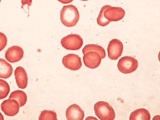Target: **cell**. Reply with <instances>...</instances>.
Instances as JSON below:
<instances>
[{
	"instance_id": "obj_12",
	"label": "cell",
	"mask_w": 160,
	"mask_h": 120,
	"mask_svg": "<svg viewBox=\"0 0 160 120\" xmlns=\"http://www.w3.org/2000/svg\"><path fill=\"white\" fill-rule=\"evenodd\" d=\"M15 79L20 89H25L28 85V75L22 67H18L14 72Z\"/></svg>"
},
{
	"instance_id": "obj_13",
	"label": "cell",
	"mask_w": 160,
	"mask_h": 120,
	"mask_svg": "<svg viewBox=\"0 0 160 120\" xmlns=\"http://www.w3.org/2000/svg\"><path fill=\"white\" fill-rule=\"evenodd\" d=\"M13 72L12 67L6 60L0 59V78H9Z\"/></svg>"
},
{
	"instance_id": "obj_22",
	"label": "cell",
	"mask_w": 160,
	"mask_h": 120,
	"mask_svg": "<svg viewBox=\"0 0 160 120\" xmlns=\"http://www.w3.org/2000/svg\"><path fill=\"white\" fill-rule=\"evenodd\" d=\"M58 1L63 4H68L72 2L73 0H58Z\"/></svg>"
},
{
	"instance_id": "obj_14",
	"label": "cell",
	"mask_w": 160,
	"mask_h": 120,
	"mask_svg": "<svg viewBox=\"0 0 160 120\" xmlns=\"http://www.w3.org/2000/svg\"><path fill=\"white\" fill-rule=\"evenodd\" d=\"M130 120H150V114L149 112L145 108H139L136 110L131 113L130 117Z\"/></svg>"
},
{
	"instance_id": "obj_8",
	"label": "cell",
	"mask_w": 160,
	"mask_h": 120,
	"mask_svg": "<svg viewBox=\"0 0 160 120\" xmlns=\"http://www.w3.org/2000/svg\"><path fill=\"white\" fill-rule=\"evenodd\" d=\"M102 58L100 54L96 51H89L84 54L83 62L86 67L91 69H95L100 65Z\"/></svg>"
},
{
	"instance_id": "obj_16",
	"label": "cell",
	"mask_w": 160,
	"mask_h": 120,
	"mask_svg": "<svg viewBox=\"0 0 160 120\" xmlns=\"http://www.w3.org/2000/svg\"><path fill=\"white\" fill-rule=\"evenodd\" d=\"M91 51L98 52L100 54L102 59L105 58L106 56L105 51L102 46L97 45V44H88V45L85 46L82 49V53L84 54L86 52H88L89 51Z\"/></svg>"
},
{
	"instance_id": "obj_17",
	"label": "cell",
	"mask_w": 160,
	"mask_h": 120,
	"mask_svg": "<svg viewBox=\"0 0 160 120\" xmlns=\"http://www.w3.org/2000/svg\"><path fill=\"white\" fill-rule=\"evenodd\" d=\"M10 92V86L4 80L0 79V99H5Z\"/></svg>"
},
{
	"instance_id": "obj_9",
	"label": "cell",
	"mask_w": 160,
	"mask_h": 120,
	"mask_svg": "<svg viewBox=\"0 0 160 120\" xmlns=\"http://www.w3.org/2000/svg\"><path fill=\"white\" fill-rule=\"evenodd\" d=\"M125 16V11L120 7L111 6L104 11L105 18L110 22H117L122 20Z\"/></svg>"
},
{
	"instance_id": "obj_5",
	"label": "cell",
	"mask_w": 160,
	"mask_h": 120,
	"mask_svg": "<svg viewBox=\"0 0 160 120\" xmlns=\"http://www.w3.org/2000/svg\"><path fill=\"white\" fill-rule=\"evenodd\" d=\"M108 56L111 60H117L122 55L123 51V44L118 39L112 40L107 48Z\"/></svg>"
},
{
	"instance_id": "obj_3",
	"label": "cell",
	"mask_w": 160,
	"mask_h": 120,
	"mask_svg": "<svg viewBox=\"0 0 160 120\" xmlns=\"http://www.w3.org/2000/svg\"><path fill=\"white\" fill-rule=\"evenodd\" d=\"M139 66L138 60L131 56H125L120 59L118 68L123 74H129L135 72Z\"/></svg>"
},
{
	"instance_id": "obj_20",
	"label": "cell",
	"mask_w": 160,
	"mask_h": 120,
	"mask_svg": "<svg viewBox=\"0 0 160 120\" xmlns=\"http://www.w3.org/2000/svg\"><path fill=\"white\" fill-rule=\"evenodd\" d=\"M8 43V39L6 36L3 33L0 32V51H2L6 46Z\"/></svg>"
},
{
	"instance_id": "obj_7",
	"label": "cell",
	"mask_w": 160,
	"mask_h": 120,
	"mask_svg": "<svg viewBox=\"0 0 160 120\" xmlns=\"http://www.w3.org/2000/svg\"><path fill=\"white\" fill-rule=\"evenodd\" d=\"M1 108L6 115L8 117H14L19 113L20 106L17 100L9 99L1 103Z\"/></svg>"
},
{
	"instance_id": "obj_15",
	"label": "cell",
	"mask_w": 160,
	"mask_h": 120,
	"mask_svg": "<svg viewBox=\"0 0 160 120\" xmlns=\"http://www.w3.org/2000/svg\"><path fill=\"white\" fill-rule=\"evenodd\" d=\"M9 99L17 100L19 104L20 107L25 105L27 101V96L25 92L20 90H16L13 91L9 96Z\"/></svg>"
},
{
	"instance_id": "obj_4",
	"label": "cell",
	"mask_w": 160,
	"mask_h": 120,
	"mask_svg": "<svg viewBox=\"0 0 160 120\" xmlns=\"http://www.w3.org/2000/svg\"><path fill=\"white\" fill-rule=\"evenodd\" d=\"M60 43L62 47L67 50L77 51L82 47L83 40L79 35L70 34L63 37Z\"/></svg>"
},
{
	"instance_id": "obj_19",
	"label": "cell",
	"mask_w": 160,
	"mask_h": 120,
	"mask_svg": "<svg viewBox=\"0 0 160 120\" xmlns=\"http://www.w3.org/2000/svg\"><path fill=\"white\" fill-rule=\"evenodd\" d=\"M110 6V5H105L102 8V9L100 10V13H99L98 19H97V22L100 26L105 27V26L108 25L110 23V22L109 20H107L104 16V11Z\"/></svg>"
},
{
	"instance_id": "obj_23",
	"label": "cell",
	"mask_w": 160,
	"mask_h": 120,
	"mask_svg": "<svg viewBox=\"0 0 160 120\" xmlns=\"http://www.w3.org/2000/svg\"><path fill=\"white\" fill-rule=\"evenodd\" d=\"M0 120H4V117L1 112H0Z\"/></svg>"
},
{
	"instance_id": "obj_18",
	"label": "cell",
	"mask_w": 160,
	"mask_h": 120,
	"mask_svg": "<svg viewBox=\"0 0 160 120\" xmlns=\"http://www.w3.org/2000/svg\"><path fill=\"white\" fill-rule=\"evenodd\" d=\"M39 120H57V114L55 112L44 110L41 112Z\"/></svg>"
},
{
	"instance_id": "obj_11",
	"label": "cell",
	"mask_w": 160,
	"mask_h": 120,
	"mask_svg": "<svg viewBox=\"0 0 160 120\" xmlns=\"http://www.w3.org/2000/svg\"><path fill=\"white\" fill-rule=\"evenodd\" d=\"M66 118L68 120H82L84 118V113L79 105L74 103L67 108Z\"/></svg>"
},
{
	"instance_id": "obj_1",
	"label": "cell",
	"mask_w": 160,
	"mask_h": 120,
	"mask_svg": "<svg viewBox=\"0 0 160 120\" xmlns=\"http://www.w3.org/2000/svg\"><path fill=\"white\" fill-rule=\"evenodd\" d=\"M80 19V13L74 5L64 6L60 11L61 22L67 27L75 26Z\"/></svg>"
},
{
	"instance_id": "obj_2",
	"label": "cell",
	"mask_w": 160,
	"mask_h": 120,
	"mask_svg": "<svg viewBox=\"0 0 160 120\" xmlns=\"http://www.w3.org/2000/svg\"><path fill=\"white\" fill-rule=\"evenodd\" d=\"M94 108L96 115L100 120H115V111L108 103L104 101H99L95 103Z\"/></svg>"
},
{
	"instance_id": "obj_25",
	"label": "cell",
	"mask_w": 160,
	"mask_h": 120,
	"mask_svg": "<svg viewBox=\"0 0 160 120\" xmlns=\"http://www.w3.org/2000/svg\"><path fill=\"white\" fill-rule=\"evenodd\" d=\"M1 0H0V2H1Z\"/></svg>"
},
{
	"instance_id": "obj_24",
	"label": "cell",
	"mask_w": 160,
	"mask_h": 120,
	"mask_svg": "<svg viewBox=\"0 0 160 120\" xmlns=\"http://www.w3.org/2000/svg\"><path fill=\"white\" fill-rule=\"evenodd\" d=\"M81 1H88V0H81Z\"/></svg>"
},
{
	"instance_id": "obj_6",
	"label": "cell",
	"mask_w": 160,
	"mask_h": 120,
	"mask_svg": "<svg viewBox=\"0 0 160 120\" xmlns=\"http://www.w3.org/2000/svg\"><path fill=\"white\" fill-rule=\"evenodd\" d=\"M62 63L64 67L70 70L77 71L82 67V62L80 56L75 54H69L63 58Z\"/></svg>"
},
{
	"instance_id": "obj_10",
	"label": "cell",
	"mask_w": 160,
	"mask_h": 120,
	"mask_svg": "<svg viewBox=\"0 0 160 120\" xmlns=\"http://www.w3.org/2000/svg\"><path fill=\"white\" fill-rule=\"evenodd\" d=\"M24 52L19 46H12L9 48L5 52V58L11 63H16L20 61L23 57Z\"/></svg>"
},
{
	"instance_id": "obj_21",
	"label": "cell",
	"mask_w": 160,
	"mask_h": 120,
	"mask_svg": "<svg viewBox=\"0 0 160 120\" xmlns=\"http://www.w3.org/2000/svg\"><path fill=\"white\" fill-rule=\"evenodd\" d=\"M21 3H22V8H23V7L27 5L28 9L29 7L32 5V0H21Z\"/></svg>"
}]
</instances>
